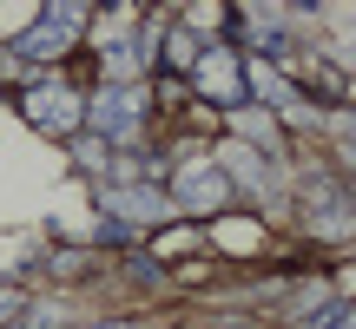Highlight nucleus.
<instances>
[{
	"mask_svg": "<svg viewBox=\"0 0 356 329\" xmlns=\"http://www.w3.org/2000/svg\"><path fill=\"white\" fill-rule=\"evenodd\" d=\"M330 329H356V310H350V317H337V323H330Z\"/></svg>",
	"mask_w": 356,
	"mask_h": 329,
	"instance_id": "9",
	"label": "nucleus"
},
{
	"mask_svg": "<svg viewBox=\"0 0 356 329\" xmlns=\"http://www.w3.org/2000/svg\"><path fill=\"white\" fill-rule=\"evenodd\" d=\"M106 204H119V211H139V217L165 211V204H159V191H106Z\"/></svg>",
	"mask_w": 356,
	"mask_h": 329,
	"instance_id": "7",
	"label": "nucleus"
},
{
	"mask_svg": "<svg viewBox=\"0 0 356 329\" xmlns=\"http://www.w3.org/2000/svg\"><path fill=\"white\" fill-rule=\"evenodd\" d=\"M350 132H356V119H350Z\"/></svg>",
	"mask_w": 356,
	"mask_h": 329,
	"instance_id": "10",
	"label": "nucleus"
},
{
	"mask_svg": "<svg viewBox=\"0 0 356 329\" xmlns=\"http://www.w3.org/2000/svg\"><path fill=\"white\" fill-rule=\"evenodd\" d=\"M73 20H86V13H79V7H47V20L20 40V53H26V60H53V53H66V47H73Z\"/></svg>",
	"mask_w": 356,
	"mask_h": 329,
	"instance_id": "3",
	"label": "nucleus"
},
{
	"mask_svg": "<svg viewBox=\"0 0 356 329\" xmlns=\"http://www.w3.org/2000/svg\"><path fill=\"white\" fill-rule=\"evenodd\" d=\"M218 244H225V251H257V224H251V217H244V224L225 217V224H218Z\"/></svg>",
	"mask_w": 356,
	"mask_h": 329,
	"instance_id": "6",
	"label": "nucleus"
},
{
	"mask_svg": "<svg viewBox=\"0 0 356 329\" xmlns=\"http://www.w3.org/2000/svg\"><path fill=\"white\" fill-rule=\"evenodd\" d=\"M191 79H198V92H204V99H218V106H238L244 99V73H238L231 53H204Z\"/></svg>",
	"mask_w": 356,
	"mask_h": 329,
	"instance_id": "4",
	"label": "nucleus"
},
{
	"mask_svg": "<svg viewBox=\"0 0 356 329\" xmlns=\"http://www.w3.org/2000/svg\"><path fill=\"white\" fill-rule=\"evenodd\" d=\"M225 198H231V178L218 171V164H198V171L178 178V204H185V211H218Z\"/></svg>",
	"mask_w": 356,
	"mask_h": 329,
	"instance_id": "5",
	"label": "nucleus"
},
{
	"mask_svg": "<svg viewBox=\"0 0 356 329\" xmlns=\"http://www.w3.org/2000/svg\"><path fill=\"white\" fill-rule=\"evenodd\" d=\"M139 119H145V92H139V86H106L99 99L86 106V126L106 132V139H132Z\"/></svg>",
	"mask_w": 356,
	"mask_h": 329,
	"instance_id": "1",
	"label": "nucleus"
},
{
	"mask_svg": "<svg viewBox=\"0 0 356 329\" xmlns=\"http://www.w3.org/2000/svg\"><path fill=\"white\" fill-rule=\"evenodd\" d=\"M26 119L47 126V132H73L79 119H86V99H79L73 86H60V79H47V86L26 92Z\"/></svg>",
	"mask_w": 356,
	"mask_h": 329,
	"instance_id": "2",
	"label": "nucleus"
},
{
	"mask_svg": "<svg viewBox=\"0 0 356 329\" xmlns=\"http://www.w3.org/2000/svg\"><path fill=\"white\" fill-rule=\"evenodd\" d=\"M191 60H204V40L191 26H172V66H191Z\"/></svg>",
	"mask_w": 356,
	"mask_h": 329,
	"instance_id": "8",
	"label": "nucleus"
}]
</instances>
